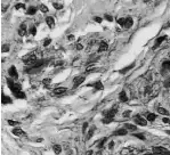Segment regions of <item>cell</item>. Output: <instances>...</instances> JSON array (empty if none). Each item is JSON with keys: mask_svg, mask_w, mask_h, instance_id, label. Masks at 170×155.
<instances>
[{"mask_svg": "<svg viewBox=\"0 0 170 155\" xmlns=\"http://www.w3.org/2000/svg\"><path fill=\"white\" fill-rule=\"evenodd\" d=\"M7 83H8L9 89L12 90V92H13L17 98H20V99H25L26 98L25 94L22 91V87H21L20 83H15V81H13L12 79H8V80H7Z\"/></svg>", "mask_w": 170, "mask_h": 155, "instance_id": "obj_1", "label": "cell"}, {"mask_svg": "<svg viewBox=\"0 0 170 155\" xmlns=\"http://www.w3.org/2000/svg\"><path fill=\"white\" fill-rule=\"evenodd\" d=\"M118 108H119L118 105H114L113 107L110 108L109 111H104V112H103V115H104V117H103L102 122H103V123H105V124L111 123V122L113 121V119H114V116H115V114H117V112H118Z\"/></svg>", "mask_w": 170, "mask_h": 155, "instance_id": "obj_2", "label": "cell"}, {"mask_svg": "<svg viewBox=\"0 0 170 155\" xmlns=\"http://www.w3.org/2000/svg\"><path fill=\"white\" fill-rule=\"evenodd\" d=\"M134 122H135L136 124L142 125V127H145V125L147 124V120H146L145 117H143L140 114H136V115L134 116Z\"/></svg>", "mask_w": 170, "mask_h": 155, "instance_id": "obj_3", "label": "cell"}, {"mask_svg": "<svg viewBox=\"0 0 170 155\" xmlns=\"http://www.w3.org/2000/svg\"><path fill=\"white\" fill-rule=\"evenodd\" d=\"M22 60L25 63V64H27V65H33L38 59H37V57H35L33 54H29L27 56L23 57Z\"/></svg>", "mask_w": 170, "mask_h": 155, "instance_id": "obj_4", "label": "cell"}, {"mask_svg": "<svg viewBox=\"0 0 170 155\" xmlns=\"http://www.w3.org/2000/svg\"><path fill=\"white\" fill-rule=\"evenodd\" d=\"M8 74H9V77L14 78V79H17L18 78V72H17V70H16V67H15L14 65H12V66L8 69Z\"/></svg>", "mask_w": 170, "mask_h": 155, "instance_id": "obj_5", "label": "cell"}, {"mask_svg": "<svg viewBox=\"0 0 170 155\" xmlns=\"http://www.w3.org/2000/svg\"><path fill=\"white\" fill-rule=\"evenodd\" d=\"M85 79L86 78L85 77H77L73 79V88H78L81 83H83L85 82Z\"/></svg>", "mask_w": 170, "mask_h": 155, "instance_id": "obj_6", "label": "cell"}, {"mask_svg": "<svg viewBox=\"0 0 170 155\" xmlns=\"http://www.w3.org/2000/svg\"><path fill=\"white\" fill-rule=\"evenodd\" d=\"M66 91H67V89H66L65 87H58V88L54 89V94L57 96H62L63 94H65Z\"/></svg>", "mask_w": 170, "mask_h": 155, "instance_id": "obj_7", "label": "cell"}, {"mask_svg": "<svg viewBox=\"0 0 170 155\" xmlns=\"http://www.w3.org/2000/svg\"><path fill=\"white\" fill-rule=\"evenodd\" d=\"M166 39H167V35H162V37H159V38L155 40V43H154V46H153V49H157V48L159 47V46H160V45H161V43L163 42V41H164Z\"/></svg>", "mask_w": 170, "mask_h": 155, "instance_id": "obj_8", "label": "cell"}, {"mask_svg": "<svg viewBox=\"0 0 170 155\" xmlns=\"http://www.w3.org/2000/svg\"><path fill=\"white\" fill-rule=\"evenodd\" d=\"M46 23H47V25H48L49 29H54V27H55V19H54V17H52V16H47V17H46Z\"/></svg>", "mask_w": 170, "mask_h": 155, "instance_id": "obj_9", "label": "cell"}, {"mask_svg": "<svg viewBox=\"0 0 170 155\" xmlns=\"http://www.w3.org/2000/svg\"><path fill=\"white\" fill-rule=\"evenodd\" d=\"M107 49H109V45L105 42V41H100L99 48H98V52H106Z\"/></svg>", "mask_w": 170, "mask_h": 155, "instance_id": "obj_10", "label": "cell"}, {"mask_svg": "<svg viewBox=\"0 0 170 155\" xmlns=\"http://www.w3.org/2000/svg\"><path fill=\"white\" fill-rule=\"evenodd\" d=\"M1 104L2 105H5V104H12V99L9 98L8 96L5 95L4 92L1 94Z\"/></svg>", "mask_w": 170, "mask_h": 155, "instance_id": "obj_11", "label": "cell"}, {"mask_svg": "<svg viewBox=\"0 0 170 155\" xmlns=\"http://www.w3.org/2000/svg\"><path fill=\"white\" fill-rule=\"evenodd\" d=\"M119 100L120 102H122V103H126V102H128V97H127V94L124 90H122L120 94H119Z\"/></svg>", "mask_w": 170, "mask_h": 155, "instance_id": "obj_12", "label": "cell"}, {"mask_svg": "<svg viewBox=\"0 0 170 155\" xmlns=\"http://www.w3.org/2000/svg\"><path fill=\"white\" fill-rule=\"evenodd\" d=\"M134 25V21L131 17H127L126 22H124V29H130L131 26Z\"/></svg>", "mask_w": 170, "mask_h": 155, "instance_id": "obj_13", "label": "cell"}, {"mask_svg": "<svg viewBox=\"0 0 170 155\" xmlns=\"http://www.w3.org/2000/svg\"><path fill=\"white\" fill-rule=\"evenodd\" d=\"M127 135V129H119L117 131H114L113 132V136H126Z\"/></svg>", "mask_w": 170, "mask_h": 155, "instance_id": "obj_14", "label": "cell"}, {"mask_svg": "<svg viewBox=\"0 0 170 155\" xmlns=\"http://www.w3.org/2000/svg\"><path fill=\"white\" fill-rule=\"evenodd\" d=\"M18 34L21 35V37H23V35L26 34V25L23 23V24H21V27H20V30H18Z\"/></svg>", "mask_w": 170, "mask_h": 155, "instance_id": "obj_15", "label": "cell"}, {"mask_svg": "<svg viewBox=\"0 0 170 155\" xmlns=\"http://www.w3.org/2000/svg\"><path fill=\"white\" fill-rule=\"evenodd\" d=\"M132 67H135V63H131L129 66H127V67H124V69H122V70H120V73L121 74H126L128 71H130Z\"/></svg>", "mask_w": 170, "mask_h": 155, "instance_id": "obj_16", "label": "cell"}, {"mask_svg": "<svg viewBox=\"0 0 170 155\" xmlns=\"http://www.w3.org/2000/svg\"><path fill=\"white\" fill-rule=\"evenodd\" d=\"M12 132H13V135H15V136H23V135H25L24 131H23L22 129H20V128H14Z\"/></svg>", "mask_w": 170, "mask_h": 155, "instance_id": "obj_17", "label": "cell"}, {"mask_svg": "<svg viewBox=\"0 0 170 155\" xmlns=\"http://www.w3.org/2000/svg\"><path fill=\"white\" fill-rule=\"evenodd\" d=\"M162 70H163V71H168V70H170V60L169 59L163 60V63H162Z\"/></svg>", "mask_w": 170, "mask_h": 155, "instance_id": "obj_18", "label": "cell"}, {"mask_svg": "<svg viewBox=\"0 0 170 155\" xmlns=\"http://www.w3.org/2000/svg\"><path fill=\"white\" fill-rule=\"evenodd\" d=\"M52 151H54V153H55L56 155L61 154V152H62V147H61V145H57V144H55V145L52 146Z\"/></svg>", "mask_w": 170, "mask_h": 155, "instance_id": "obj_19", "label": "cell"}, {"mask_svg": "<svg viewBox=\"0 0 170 155\" xmlns=\"http://www.w3.org/2000/svg\"><path fill=\"white\" fill-rule=\"evenodd\" d=\"M146 119L150 122H153V121L157 119V114H153V113H146Z\"/></svg>", "mask_w": 170, "mask_h": 155, "instance_id": "obj_20", "label": "cell"}, {"mask_svg": "<svg viewBox=\"0 0 170 155\" xmlns=\"http://www.w3.org/2000/svg\"><path fill=\"white\" fill-rule=\"evenodd\" d=\"M35 13H37V7H33V6L29 7L27 10H26V14H27V15H34Z\"/></svg>", "mask_w": 170, "mask_h": 155, "instance_id": "obj_21", "label": "cell"}, {"mask_svg": "<svg viewBox=\"0 0 170 155\" xmlns=\"http://www.w3.org/2000/svg\"><path fill=\"white\" fill-rule=\"evenodd\" d=\"M94 88L96 89V90H103L104 89V86H103V83L100 81H97L95 84H94Z\"/></svg>", "mask_w": 170, "mask_h": 155, "instance_id": "obj_22", "label": "cell"}, {"mask_svg": "<svg viewBox=\"0 0 170 155\" xmlns=\"http://www.w3.org/2000/svg\"><path fill=\"white\" fill-rule=\"evenodd\" d=\"M124 127H126V129L131 130V131H136V130H137V127H136L135 124H130V123H126V124H124Z\"/></svg>", "mask_w": 170, "mask_h": 155, "instance_id": "obj_23", "label": "cell"}, {"mask_svg": "<svg viewBox=\"0 0 170 155\" xmlns=\"http://www.w3.org/2000/svg\"><path fill=\"white\" fill-rule=\"evenodd\" d=\"M157 113H160V114H162V115H169V112L167 111L166 108H163V107H159L157 108Z\"/></svg>", "mask_w": 170, "mask_h": 155, "instance_id": "obj_24", "label": "cell"}, {"mask_svg": "<svg viewBox=\"0 0 170 155\" xmlns=\"http://www.w3.org/2000/svg\"><path fill=\"white\" fill-rule=\"evenodd\" d=\"M154 149V152H157V153H167V149L164 148V147H154L153 148Z\"/></svg>", "mask_w": 170, "mask_h": 155, "instance_id": "obj_25", "label": "cell"}, {"mask_svg": "<svg viewBox=\"0 0 170 155\" xmlns=\"http://www.w3.org/2000/svg\"><path fill=\"white\" fill-rule=\"evenodd\" d=\"M107 142V138H103V139H100L99 142H98V145H97V147L99 148V149H102L103 148V146H104V144Z\"/></svg>", "mask_w": 170, "mask_h": 155, "instance_id": "obj_26", "label": "cell"}, {"mask_svg": "<svg viewBox=\"0 0 170 155\" xmlns=\"http://www.w3.org/2000/svg\"><path fill=\"white\" fill-rule=\"evenodd\" d=\"M15 9H16V10H24V9H25V5L21 4V2H20V4H16L15 5Z\"/></svg>", "mask_w": 170, "mask_h": 155, "instance_id": "obj_27", "label": "cell"}, {"mask_svg": "<svg viewBox=\"0 0 170 155\" xmlns=\"http://www.w3.org/2000/svg\"><path fill=\"white\" fill-rule=\"evenodd\" d=\"M94 131H95V127H92V128H90V130L88 131V135H87V140H88V139H90V138L92 137V135H94Z\"/></svg>", "mask_w": 170, "mask_h": 155, "instance_id": "obj_28", "label": "cell"}, {"mask_svg": "<svg viewBox=\"0 0 170 155\" xmlns=\"http://www.w3.org/2000/svg\"><path fill=\"white\" fill-rule=\"evenodd\" d=\"M40 10L42 12V13H48V7L46 6V5H40Z\"/></svg>", "mask_w": 170, "mask_h": 155, "instance_id": "obj_29", "label": "cell"}, {"mask_svg": "<svg viewBox=\"0 0 170 155\" xmlns=\"http://www.w3.org/2000/svg\"><path fill=\"white\" fill-rule=\"evenodd\" d=\"M9 48H10V46H9V45H4V46L1 47V52H9Z\"/></svg>", "mask_w": 170, "mask_h": 155, "instance_id": "obj_30", "label": "cell"}, {"mask_svg": "<svg viewBox=\"0 0 170 155\" xmlns=\"http://www.w3.org/2000/svg\"><path fill=\"white\" fill-rule=\"evenodd\" d=\"M29 32H30V34L35 35V34H37V27H35V26H31L30 30H29Z\"/></svg>", "mask_w": 170, "mask_h": 155, "instance_id": "obj_31", "label": "cell"}, {"mask_svg": "<svg viewBox=\"0 0 170 155\" xmlns=\"http://www.w3.org/2000/svg\"><path fill=\"white\" fill-rule=\"evenodd\" d=\"M7 122H8V124L12 125V127H16V125L20 124V122H17V121H13V120H8Z\"/></svg>", "mask_w": 170, "mask_h": 155, "instance_id": "obj_32", "label": "cell"}, {"mask_svg": "<svg viewBox=\"0 0 170 155\" xmlns=\"http://www.w3.org/2000/svg\"><path fill=\"white\" fill-rule=\"evenodd\" d=\"M52 6H54V8L57 9V10H59V9L63 8V5L58 4V2H54V4H52Z\"/></svg>", "mask_w": 170, "mask_h": 155, "instance_id": "obj_33", "label": "cell"}, {"mask_svg": "<svg viewBox=\"0 0 170 155\" xmlns=\"http://www.w3.org/2000/svg\"><path fill=\"white\" fill-rule=\"evenodd\" d=\"M50 43H52V39H50V38H46V39H45V41H44V46H45V47L49 46Z\"/></svg>", "mask_w": 170, "mask_h": 155, "instance_id": "obj_34", "label": "cell"}, {"mask_svg": "<svg viewBox=\"0 0 170 155\" xmlns=\"http://www.w3.org/2000/svg\"><path fill=\"white\" fill-rule=\"evenodd\" d=\"M124 22H126V18H120V19H118L119 25L122 26V27H124Z\"/></svg>", "mask_w": 170, "mask_h": 155, "instance_id": "obj_35", "label": "cell"}, {"mask_svg": "<svg viewBox=\"0 0 170 155\" xmlns=\"http://www.w3.org/2000/svg\"><path fill=\"white\" fill-rule=\"evenodd\" d=\"M134 136H135V137H137V138H139L140 140H145V136H144V135H142V134H135Z\"/></svg>", "mask_w": 170, "mask_h": 155, "instance_id": "obj_36", "label": "cell"}, {"mask_svg": "<svg viewBox=\"0 0 170 155\" xmlns=\"http://www.w3.org/2000/svg\"><path fill=\"white\" fill-rule=\"evenodd\" d=\"M104 18H105V19H107L109 22H112V21H113V17H112L111 15H109V14H105V15H104Z\"/></svg>", "mask_w": 170, "mask_h": 155, "instance_id": "obj_37", "label": "cell"}, {"mask_svg": "<svg viewBox=\"0 0 170 155\" xmlns=\"http://www.w3.org/2000/svg\"><path fill=\"white\" fill-rule=\"evenodd\" d=\"M87 127H88V122H85V123H83V125H82V134H86Z\"/></svg>", "mask_w": 170, "mask_h": 155, "instance_id": "obj_38", "label": "cell"}, {"mask_svg": "<svg viewBox=\"0 0 170 155\" xmlns=\"http://www.w3.org/2000/svg\"><path fill=\"white\" fill-rule=\"evenodd\" d=\"M50 82H52V79H45L44 81H42V83H44V84H46V86H48L49 83H50Z\"/></svg>", "mask_w": 170, "mask_h": 155, "instance_id": "obj_39", "label": "cell"}, {"mask_svg": "<svg viewBox=\"0 0 170 155\" xmlns=\"http://www.w3.org/2000/svg\"><path fill=\"white\" fill-rule=\"evenodd\" d=\"M131 114L130 111H126V112H123V117H129Z\"/></svg>", "mask_w": 170, "mask_h": 155, "instance_id": "obj_40", "label": "cell"}, {"mask_svg": "<svg viewBox=\"0 0 170 155\" xmlns=\"http://www.w3.org/2000/svg\"><path fill=\"white\" fill-rule=\"evenodd\" d=\"M162 121H163V123H166V124H170V119H168V117H163Z\"/></svg>", "mask_w": 170, "mask_h": 155, "instance_id": "obj_41", "label": "cell"}, {"mask_svg": "<svg viewBox=\"0 0 170 155\" xmlns=\"http://www.w3.org/2000/svg\"><path fill=\"white\" fill-rule=\"evenodd\" d=\"M67 40H69V41H73V40H74V35L73 34H69V35H67Z\"/></svg>", "mask_w": 170, "mask_h": 155, "instance_id": "obj_42", "label": "cell"}, {"mask_svg": "<svg viewBox=\"0 0 170 155\" xmlns=\"http://www.w3.org/2000/svg\"><path fill=\"white\" fill-rule=\"evenodd\" d=\"M94 21L97 22V23H102V18H100V17H97V16H96V17H94Z\"/></svg>", "mask_w": 170, "mask_h": 155, "instance_id": "obj_43", "label": "cell"}, {"mask_svg": "<svg viewBox=\"0 0 170 155\" xmlns=\"http://www.w3.org/2000/svg\"><path fill=\"white\" fill-rule=\"evenodd\" d=\"M113 147H114V142H111L109 144V148L110 149H113Z\"/></svg>", "mask_w": 170, "mask_h": 155, "instance_id": "obj_44", "label": "cell"}, {"mask_svg": "<svg viewBox=\"0 0 170 155\" xmlns=\"http://www.w3.org/2000/svg\"><path fill=\"white\" fill-rule=\"evenodd\" d=\"M75 48H77V50H81V49H82V45H80V43H78V45H77V47H75Z\"/></svg>", "mask_w": 170, "mask_h": 155, "instance_id": "obj_45", "label": "cell"}, {"mask_svg": "<svg viewBox=\"0 0 170 155\" xmlns=\"http://www.w3.org/2000/svg\"><path fill=\"white\" fill-rule=\"evenodd\" d=\"M63 64H64L63 62H59V60H58V62H56V64H55V66H61V65H63Z\"/></svg>", "mask_w": 170, "mask_h": 155, "instance_id": "obj_46", "label": "cell"}, {"mask_svg": "<svg viewBox=\"0 0 170 155\" xmlns=\"http://www.w3.org/2000/svg\"><path fill=\"white\" fill-rule=\"evenodd\" d=\"M86 155H92V151H88L87 153H86Z\"/></svg>", "mask_w": 170, "mask_h": 155, "instance_id": "obj_47", "label": "cell"}, {"mask_svg": "<svg viewBox=\"0 0 170 155\" xmlns=\"http://www.w3.org/2000/svg\"><path fill=\"white\" fill-rule=\"evenodd\" d=\"M166 132H167V134H169V135H170V130H167Z\"/></svg>", "mask_w": 170, "mask_h": 155, "instance_id": "obj_48", "label": "cell"}, {"mask_svg": "<svg viewBox=\"0 0 170 155\" xmlns=\"http://www.w3.org/2000/svg\"><path fill=\"white\" fill-rule=\"evenodd\" d=\"M153 155H159V154H153Z\"/></svg>", "mask_w": 170, "mask_h": 155, "instance_id": "obj_49", "label": "cell"}, {"mask_svg": "<svg viewBox=\"0 0 170 155\" xmlns=\"http://www.w3.org/2000/svg\"><path fill=\"white\" fill-rule=\"evenodd\" d=\"M146 155H150V154H146Z\"/></svg>", "mask_w": 170, "mask_h": 155, "instance_id": "obj_50", "label": "cell"}]
</instances>
